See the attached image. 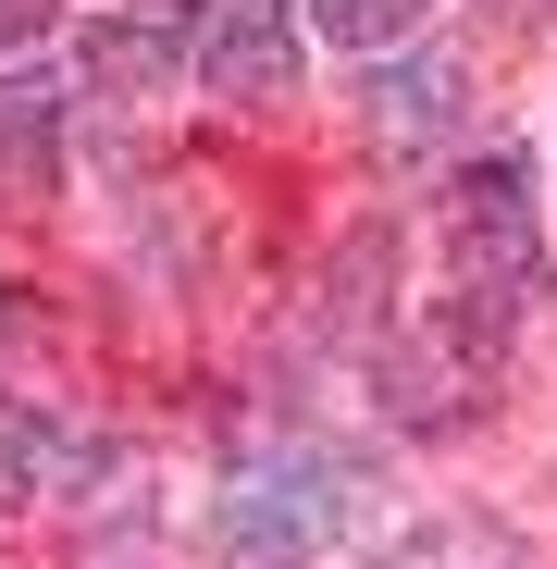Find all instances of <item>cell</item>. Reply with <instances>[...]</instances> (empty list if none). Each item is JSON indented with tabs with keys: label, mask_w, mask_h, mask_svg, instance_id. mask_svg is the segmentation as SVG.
I'll use <instances>...</instances> for the list:
<instances>
[{
	"label": "cell",
	"mask_w": 557,
	"mask_h": 569,
	"mask_svg": "<svg viewBox=\"0 0 557 569\" xmlns=\"http://www.w3.org/2000/svg\"><path fill=\"white\" fill-rule=\"evenodd\" d=\"M347 532V470L335 458H260L223 483V557L236 569H310Z\"/></svg>",
	"instance_id": "6da1fadb"
},
{
	"label": "cell",
	"mask_w": 557,
	"mask_h": 569,
	"mask_svg": "<svg viewBox=\"0 0 557 569\" xmlns=\"http://www.w3.org/2000/svg\"><path fill=\"white\" fill-rule=\"evenodd\" d=\"M446 248H458V284H496V298L545 284V223H533V161L520 149H484V161L446 173Z\"/></svg>",
	"instance_id": "7a4b0ae2"
},
{
	"label": "cell",
	"mask_w": 557,
	"mask_h": 569,
	"mask_svg": "<svg viewBox=\"0 0 557 569\" xmlns=\"http://www.w3.org/2000/svg\"><path fill=\"white\" fill-rule=\"evenodd\" d=\"M199 0H137V13L87 26V87H125V100H149V87L186 74V50H199Z\"/></svg>",
	"instance_id": "3957f363"
},
{
	"label": "cell",
	"mask_w": 557,
	"mask_h": 569,
	"mask_svg": "<svg viewBox=\"0 0 557 569\" xmlns=\"http://www.w3.org/2000/svg\"><path fill=\"white\" fill-rule=\"evenodd\" d=\"M199 62H211L223 100H286V87H298V13H286V0H223L211 38H199Z\"/></svg>",
	"instance_id": "277c9868"
},
{
	"label": "cell",
	"mask_w": 557,
	"mask_h": 569,
	"mask_svg": "<svg viewBox=\"0 0 557 569\" xmlns=\"http://www.w3.org/2000/svg\"><path fill=\"white\" fill-rule=\"evenodd\" d=\"M74 470H100V446H87V433H62V421H50V409H26V397H0V508L62 496Z\"/></svg>",
	"instance_id": "5b68a950"
},
{
	"label": "cell",
	"mask_w": 557,
	"mask_h": 569,
	"mask_svg": "<svg viewBox=\"0 0 557 569\" xmlns=\"http://www.w3.org/2000/svg\"><path fill=\"white\" fill-rule=\"evenodd\" d=\"M371 124L385 137H446L458 124V62L434 50V62H385L371 74Z\"/></svg>",
	"instance_id": "8992f818"
},
{
	"label": "cell",
	"mask_w": 557,
	"mask_h": 569,
	"mask_svg": "<svg viewBox=\"0 0 557 569\" xmlns=\"http://www.w3.org/2000/svg\"><path fill=\"white\" fill-rule=\"evenodd\" d=\"M310 26H322L335 50H409V38L434 26V0H310Z\"/></svg>",
	"instance_id": "52a82bcc"
},
{
	"label": "cell",
	"mask_w": 557,
	"mask_h": 569,
	"mask_svg": "<svg viewBox=\"0 0 557 569\" xmlns=\"http://www.w3.org/2000/svg\"><path fill=\"white\" fill-rule=\"evenodd\" d=\"M0 173H50V87L0 74Z\"/></svg>",
	"instance_id": "ba28073f"
},
{
	"label": "cell",
	"mask_w": 557,
	"mask_h": 569,
	"mask_svg": "<svg viewBox=\"0 0 557 569\" xmlns=\"http://www.w3.org/2000/svg\"><path fill=\"white\" fill-rule=\"evenodd\" d=\"M38 26H50V0H0V50H26Z\"/></svg>",
	"instance_id": "9c48e42d"
}]
</instances>
